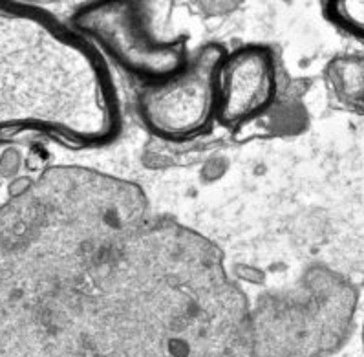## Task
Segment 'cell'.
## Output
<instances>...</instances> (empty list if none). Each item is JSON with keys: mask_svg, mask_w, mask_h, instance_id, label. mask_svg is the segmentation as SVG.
I'll list each match as a JSON object with an SVG mask.
<instances>
[{"mask_svg": "<svg viewBox=\"0 0 364 357\" xmlns=\"http://www.w3.org/2000/svg\"><path fill=\"white\" fill-rule=\"evenodd\" d=\"M150 6L123 0L90 2L73 15V30L146 85L163 81L181 72L191 55L181 35L158 37L150 24Z\"/></svg>", "mask_w": 364, "mask_h": 357, "instance_id": "1", "label": "cell"}, {"mask_svg": "<svg viewBox=\"0 0 364 357\" xmlns=\"http://www.w3.org/2000/svg\"><path fill=\"white\" fill-rule=\"evenodd\" d=\"M225 46L207 43L172 78L145 85L137 112L150 134L168 142H185L207 132L218 117L220 66Z\"/></svg>", "mask_w": 364, "mask_h": 357, "instance_id": "2", "label": "cell"}, {"mask_svg": "<svg viewBox=\"0 0 364 357\" xmlns=\"http://www.w3.org/2000/svg\"><path fill=\"white\" fill-rule=\"evenodd\" d=\"M279 75L273 52L260 44H245L229 52L220 66L218 117L223 127L238 129L273 107Z\"/></svg>", "mask_w": 364, "mask_h": 357, "instance_id": "3", "label": "cell"}, {"mask_svg": "<svg viewBox=\"0 0 364 357\" xmlns=\"http://www.w3.org/2000/svg\"><path fill=\"white\" fill-rule=\"evenodd\" d=\"M326 81L344 107L364 112V55H338L326 66Z\"/></svg>", "mask_w": 364, "mask_h": 357, "instance_id": "4", "label": "cell"}, {"mask_svg": "<svg viewBox=\"0 0 364 357\" xmlns=\"http://www.w3.org/2000/svg\"><path fill=\"white\" fill-rule=\"evenodd\" d=\"M326 15L338 28L364 39V2H330Z\"/></svg>", "mask_w": 364, "mask_h": 357, "instance_id": "5", "label": "cell"}]
</instances>
